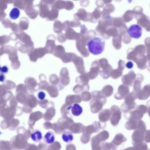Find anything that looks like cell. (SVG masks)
I'll use <instances>...</instances> for the list:
<instances>
[{
  "label": "cell",
  "mask_w": 150,
  "mask_h": 150,
  "mask_svg": "<svg viewBox=\"0 0 150 150\" xmlns=\"http://www.w3.org/2000/svg\"><path fill=\"white\" fill-rule=\"evenodd\" d=\"M92 99L90 102V110L93 113L100 111L106 103L107 100L102 91H94L91 92Z\"/></svg>",
  "instance_id": "cell-1"
},
{
  "label": "cell",
  "mask_w": 150,
  "mask_h": 150,
  "mask_svg": "<svg viewBox=\"0 0 150 150\" xmlns=\"http://www.w3.org/2000/svg\"><path fill=\"white\" fill-rule=\"evenodd\" d=\"M87 45L90 53L95 55H98L101 54L104 50L105 42L102 38L95 37L89 41Z\"/></svg>",
  "instance_id": "cell-2"
},
{
  "label": "cell",
  "mask_w": 150,
  "mask_h": 150,
  "mask_svg": "<svg viewBox=\"0 0 150 150\" xmlns=\"http://www.w3.org/2000/svg\"><path fill=\"white\" fill-rule=\"evenodd\" d=\"M147 110L146 106L144 105H139L133 111L125 113L124 115L126 119L128 120H140L144 114L146 112Z\"/></svg>",
  "instance_id": "cell-3"
},
{
  "label": "cell",
  "mask_w": 150,
  "mask_h": 150,
  "mask_svg": "<svg viewBox=\"0 0 150 150\" xmlns=\"http://www.w3.org/2000/svg\"><path fill=\"white\" fill-rule=\"evenodd\" d=\"M98 61L100 68L102 69L100 70L99 74L103 79H108L110 76V72L112 69V67L105 58L101 59Z\"/></svg>",
  "instance_id": "cell-4"
},
{
  "label": "cell",
  "mask_w": 150,
  "mask_h": 150,
  "mask_svg": "<svg viewBox=\"0 0 150 150\" xmlns=\"http://www.w3.org/2000/svg\"><path fill=\"white\" fill-rule=\"evenodd\" d=\"M127 33L131 37L138 39L142 35V29L137 24H133L128 28Z\"/></svg>",
  "instance_id": "cell-5"
},
{
  "label": "cell",
  "mask_w": 150,
  "mask_h": 150,
  "mask_svg": "<svg viewBox=\"0 0 150 150\" xmlns=\"http://www.w3.org/2000/svg\"><path fill=\"white\" fill-rule=\"evenodd\" d=\"M100 69L98 61L96 60L93 62L90 71L88 73L90 80L93 79L97 77L99 73Z\"/></svg>",
  "instance_id": "cell-6"
},
{
  "label": "cell",
  "mask_w": 150,
  "mask_h": 150,
  "mask_svg": "<svg viewBox=\"0 0 150 150\" xmlns=\"http://www.w3.org/2000/svg\"><path fill=\"white\" fill-rule=\"evenodd\" d=\"M72 61L74 63L79 73L81 74L85 72V68L83 61L82 58L75 54Z\"/></svg>",
  "instance_id": "cell-7"
},
{
  "label": "cell",
  "mask_w": 150,
  "mask_h": 150,
  "mask_svg": "<svg viewBox=\"0 0 150 150\" xmlns=\"http://www.w3.org/2000/svg\"><path fill=\"white\" fill-rule=\"evenodd\" d=\"M129 93V87L122 84L119 87L118 91L115 95L114 97L117 100H121L125 98Z\"/></svg>",
  "instance_id": "cell-8"
},
{
  "label": "cell",
  "mask_w": 150,
  "mask_h": 150,
  "mask_svg": "<svg viewBox=\"0 0 150 150\" xmlns=\"http://www.w3.org/2000/svg\"><path fill=\"white\" fill-rule=\"evenodd\" d=\"M136 77L135 73L133 71H130L126 74L123 76L122 81L123 84L131 86L134 81Z\"/></svg>",
  "instance_id": "cell-9"
},
{
  "label": "cell",
  "mask_w": 150,
  "mask_h": 150,
  "mask_svg": "<svg viewBox=\"0 0 150 150\" xmlns=\"http://www.w3.org/2000/svg\"><path fill=\"white\" fill-rule=\"evenodd\" d=\"M122 62L120 61L118 63V67L116 69H112L110 73V76L113 79H117L121 76L122 71L125 68V65Z\"/></svg>",
  "instance_id": "cell-10"
},
{
  "label": "cell",
  "mask_w": 150,
  "mask_h": 150,
  "mask_svg": "<svg viewBox=\"0 0 150 150\" xmlns=\"http://www.w3.org/2000/svg\"><path fill=\"white\" fill-rule=\"evenodd\" d=\"M145 131L136 129L133 133L132 138V144L142 142L144 140V134Z\"/></svg>",
  "instance_id": "cell-11"
},
{
  "label": "cell",
  "mask_w": 150,
  "mask_h": 150,
  "mask_svg": "<svg viewBox=\"0 0 150 150\" xmlns=\"http://www.w3.org/2000/svg\"><path fill=\"white\" fill-rule=\"evenodd\" d=\"M150 96V84L145 86L143 89L137 93V98L140 100H145Z\"/></svg>",
  "instance_id": "cell-12"
},
{
  "label": "cell",
  "mask_w": 150,
  "mask_h": 150,
  "mask_svg": "<svg viewBox=\"0 0 150 150\" xmlns=\"http://www.w3.org/2000/svg\"><path fill=\"white\" fill-rule=\"evenodd\" d=\"M112 115V120L118 121L120 119L121 112L120 108L117 105H113L110 109Z\"/></svg>",
  "instance_id": "cell-13"
},
{
  "label": "cell",
  "mask_w": 150,
  "mask_h": 150,
  "mask_svg": "<svg viewBox=\"0 0 150 150\" xmlns=\"http://www.w3.org/2000/svg\"><path fill=\"white\" fill-rule=\"evenodd\" d=\"M65 33V37L69 40H77L81 38V34L76 32L71 28L67 29Z\"/></svg>",
  "instance_id": "cell-14"
},
{
  "label": "cell",
  "mask_w": 150,
  "mask_h": 150,
  "mask_svg": "<svg viewBox=\"0 0 150 150\" xmlns=\"http://www.w3.org/2000/svg\"><path fill=\"white\" fill-rule=\"evenodd\" d=\"M81 100V97L79 95H70L67 97L66 102L67 105H72L73 103H80Z\"/></svg>",
  "instance_id": "cell-15"
},
{
  "label": "cell",
  "mask_w": 150,
  "mask_h": 150,
  "mask_svg": "<svg viewBox=\"0 0 150 150\" xmlns=\"http://www.w3.org/2000/svg\"><path fill=\"white\" fill-rule=\"evenodd\" d=\"M43 139L44 142L45 144H51L55 141V135L52 132L49 131L44 135Z\"/></svg>",
  "instance_id": "cell-16"
},
{
  "label": "cell",
  "mask_w": 150,
  "mask_h": 150,
  "mask_svg": "<svg viewBox=\"0 0 150 150\" xmlns=\"http://www.w3.org/2000/svg\"><path fill=\"white\" fill-rule=\"evenodd\" d=\"M143 80V77L142 74H137L133 84V90L138 93L141 90V83Z\"/></svg>",
  "instance_id": "cell-17"
},
{
  "label": "cell",
  "mask_w": 150,
  "mask_h": 150,
  "mask_svg": "<svg viewBox=\"0 0 150 150\" xmlns=\"http://www.w3.org/2000/svg\"><path fill=\"white\" fill-rule=\"evenodd\" d=\"M136 105L134 102H125L122 104L121 106V109L124 112L126 113L130 111V110L134 109Z\"/></svg>",
  "instance_id": "cell-18"
},
{
  "label": "cell",
  "mask_w": 150,
  "mask_h": 150,
  "mask_svg": "<svg viewBox=\"0 0 150 150\" xmlns=\"http://www.w3.org/2000/svg\"><path fill=\"white\" fill-rule=\"evenodd\" d=\"M90 87L88 83L83 84H77L73 88V91L75 93H79L81 92L88 91L89 90Z\"/></svg>",
  "instance_id": "cell-19"
},
{
  "label": "cell",
  "mask_w": 150,
  "mask_h": 150,
  "mask_svg": "<svg viewBox=\"0 0 150 150\" xmlns=\"http://www.w3.org/2000/svg\"><path fill=\"white\" fill-rule=\"evenodd\" d=\"M90 79L87 72L81 74L76 79V82L79 84L88 83Z\"/></svg>",
  "instance_id": "cell-20"
},
{
  "label": "cell",
  "mask_w": 150,
  "mask_h": 150,
  "mask_svg": "<svg viewBox=\"0 0 150 150\" xmlns=\"http://www.w3.org/2000/svg\"><path fill=\"white\" fill-rule=\"evenodd\" d=\"M88 13L83 9L78 10L77 13L74 15V17L76 20H82L86 21Z\"/></svg>",
  "instance_id": "cell-21"
},
{
  "label": "cell",
  "mask_w": 150,
  "mask_h": 150,
  "mask_svg": "<svg viewBox=\"0 0 150 150\" xmlns=\"http://www.w3.org/2000/svg\"><path fill=\"white\" fill-rule=\"evenodd\" d=\"M112 6H113L112 4H109L105 6L102 13V17L103 19L105 20L111 17L110 13L113 11Z\"/></svg>",
  "instance_id": "cell-22"
},
{
  "label": "cell",
  "mask_w": 150,
  "mask_h": 150,
  "mask_svg": "<svg viewBox=\"0 0 150 150\" xmlns=\"http://www.w3.org/2000/svg\"><path fill=\"white\" fill-rule=\"evenodd\" d=\"M30 137L32 140L34 142H40L42 138V133L40 130L38 129H36L31 133Z\"/></svg>",
  "instance_id": "cell-23"
},
{
  "label": "cell",
  "mask_w": 150,
  "mask_h": 150,
  "mask_svg": "<svg viewBox=\"0 0 150 150\" xmlns=\"http://www.w3.org/2000/svg\"><path fill=\"white\" fill-rule=\"evenodd\" d=\"M62 138L64 142L69 143L73 140L74 137L72 133L68 131H65L62 134Z\"/></svg>",
  "instance_id": "cell-24"
},
{
  "label": "cell",
  "mask_w": 150,
  "mask_h": 150,
  "mask_svg": "<svg viewBox=\"0 0 150 150\" xmlns=\"http://www.w3.org/2000/svg\"><path fill=\"white\" fill-rule=\"evenodd\" d=\"M83 112L81 107L77 103L74 104L71 108L72 114L75 116H79L81 115Z\"/></svg>",
  "instance_id": "cell-25"
},
{
  "label": "cell",
  "mask_w": 150,
  "mask_h": 150,
  "mask_svg": "<svg viewBox=\"0 0 150 150\" xmlns=\"http://www.w3.org/2000/svg\"><path fill=\"white\" fill-rule=\"evenodd\" d=\"M111 114L110 110L105 109L99 112L98 116L100 120H105L108 119L110 117Z\"/></svg>",
  "instance_id": "cell-26"
},
{
  "label": "cell",
  "mask_w": 150,
  "mask_h": 150,
  "mask_svg": "<svg viewBox=\"0 0 150 150\" xmlns=\"http://www.w3.org/2000/svg\"><path fill=\"white\" fill-rule=\"evenodd\" d=\"M102 90L103 95L105 97H107L110 96L112 94L113 88L111 85H107L103 88Z\"/></svg>",
  "instance_id": "cell-27"
},
{
  "label": "cell",
  "mask_w": 150,
  "mask_h": 150,
  "mask_svg": "<svg viewBox=\"0 0 150 150\" xmlns=\"http://www.w3.org/2000/svg\"><path fill=\"white\" fill-rule=\"evenodd\" d=\"M20 14L19 10L17 8L15 7L12 9L11 11L9 16L12 19H15L18 18Z\"/></svg>",
  "instance_id": "cell-28"
},
{
  "label": "cell",
  "mask_w": 150,
  "mask_h": 150,
  "mask_svg": "<svg viewBox=\"0 0 150 150\" xmlns=\"http://www.w3.org/2000/svg\"><path fill=\"white\" fill-rule=\"evenodd\" d=\"M64 52L65 50L64 47L61 45H58L56 47L54 54L57 57H61Z\"/></svg>",
  "instance_id": "cell-29"
},
{
  "label": "cell",
  "mask_w": 150,
  "mask_h": 150,
  "mask_svg": "<svg viewBox=\"0 0 150 150\" xmlns=\"http://www.w3.org/2000/svg\"><path fill=\"white\" fill-rule=\"evenodd\" d=\"M75 54L73 53H66L64 54L62 57L64 62L67 63L72 61V59Z\"/></svg>",
  "instance_id": "cell-30"
},
{
  "label": "cell",
  "mask_w": 150,
  "mask_h": 150,
  "mask_svg": "<svg viewBox=\"0 0 150 150\" xmlns=\"http://www.w3.org/2000/svg\"><path fill=\"white\" fill-rule=\"evenodd\" d=\"M92 97L91 93L88 91L82 92L81 95L82 100L84 101H89L91 99Z\"/></svg>",
  "instance_id": "cell-31"
},
{
  "label": "cell",
  "mask_w": 150,
  "mask_h": 150,
  "mask_svg": "<svg viewBox=\"0 0 150 150\" xmlns=\"http://www.w3.org/2000/svg\"><path fill=\"white\" fill-rule=\"evenodd\" d=\"M138 120H131L127 122V124L129 125V129H136Z\"/></svg>",
  "instance_id": "cell-32"
},
{
  "label": "cell",
  "mask_w": 150,
  "mask_h": 150,
  "mask_svg": "<svg viewBox=\"0 0 150 150\" xmlns=\"http://www.w3.org/2000/svg\"><path fill=\"white\" fill-rule=\"evenodd\" d=\"M102 12L98 8H96L92 13V14L94 19L96 21V19H98L101 16Z\"/></svg>",
  "instance_id": "cell-33"
},
{
  "label": "cell",
  "mask_w": 150,
  "mask_h": 150,
  "mask_svg": "<svg viewBox=\"0 0 150 150\" xmlns=\"http://www.w3.org/2000/svg\"><path fill=\"white\" fill-rule=\"evenodd\" d=\"M144 139L145 141L147 142H150V130L146 131L145 132Z\"/></svg>",
  "instance_id": "cell-34"
},
{
  "label": "cell",
  "mask_w": 150,
  "mask_h": 150,
  "mask_svg": "<svg viewBox=\"0 0 150 150\" xmlns=\"http://www.w3.org/2000/svg\"><path fill=\"white\" fill-rule=\"evenodd\" d=\"M68 2H66L65 5V8L67 10H70L72 9L74 7V4L71 1H67Z\"/></svg>",
  "instance_id": "cell-35"
},
{
  "label": "cell",
  "mask_w": 150,
  "mask_h": 150,
  "mask_svg": "<svg viewBox=\"0 0 150 150\" xmlns=\"http://www.w3.org/2000/svg\"><path fill=\"white\" fill-rule=\"evenodd\" d=\"M80 24V22L77 20L72 21L70 23L71 26L73 27H78Z\"/></svg>",
  "instance_id": "cell-36"
},
{
  "label": "cell",
  "mask_w": 150,
  "mask_h": 150,
  "mask_svg": "<svg viewBox=\"0 0 150 150\" xmlns=\"http://www.w3.org/2000/svg\"><path fill=\"white\" fill-rule=\"evenodd\" d=\"M38 98L40 100H43L45 98V94L44 92L43 91H40L38 93Z\"/></svg>",
  "instance_id": "cell-37"
},
{
  "label": "cell",
  "mask_w": 150,
  "mask_h": 150,
  "mask_svg": "<svg viewBox=\"0 0 150 150\" xmlns=\"http://www.w3.org/2000/svg\"><path fill=\"white\" fill-rule=\"evenodd\" d=\"M8 68L6 66L1 67V71L3 73H6L8 72Z\"/></svg>",
  "instance_id": "cell-38"
},
{
  "label": "cell",
  "mask_w": 150,
  "mask_h": 150,
  "mask_svg": "<svg viewBox=\"0 0 150 150\" xmlns=\"http://www.w3.org/2000/svg\"><path fill=\"white\" fill-rule=\"evenodd\" d=\"M126 66L127 68L131 69L133 67V64L132 62L129 61L126 63Z\"/></svg>",
  "instance_id": "cell-39"
},
{
  "label": "cell",
  "mask_w": 150,
  "mask_h": 150,
  "mask_svg": "<svg viewBox=\"0 0 150 150\" xmlns=\"http://www.w3.org/2000/svg\"><path fill=\"white\" fill-rule=\"evenodd\" d=\"M147 105L149 108L147 110V112L149 115L150 117V100L147 102Z\"/></svg>",
  "instance_id": "cell-40"
},
{
  "label": "cell",
  "mask_w": 150,
  "mask_h": 150,
  "mask_svg": "<svg viewBox=\"0 0 150 150\" xmlns=\"http://www.w3.org/2000/svg\"><path fill=\"white\" fill-rule=\"evenodd\" d=\"M5 76L3 74H1L0 77V81L1 82H3L5 79Z\"/></svg>",
  "instance_id": "cell-41"
},
{
  "label": "cell",
  "mask_w": 150,
  "mask_h": 150,
  "mask_svg": "<svg viewBox=\"0 0 150 150\" xmlns=\"http://www.w3.org/2000/svg\"></svg>",
  "instance_id": "cell-42"
}]
</instances>
